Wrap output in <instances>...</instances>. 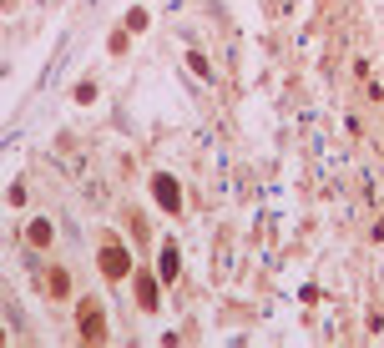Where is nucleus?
Wrapping results in <instances>:
<instances>
[{"label": "nucleus", "instance_id": "5", "mask_svg": "<svg viewBox=\"0 0 384 348\" xmlns=\"http://www.w3.org/2000/svg\"><path fill=\"white\" fill-rule=\"evenodd\" d=\"M46 288H51V298H66V293H71V278L61 273V268H51V273H46Z\"/></svg>", "mask_w": 384, "mask_h": 348}, {"label": "nucleus", "instance_id": "2", "mask_svg": "<svg viewBox=\"0 0 384 348\" xmlns=\"http://www.w3.org/2000/svg\"><path fill=\"white\" fill-rule=\"evenodd\" d=\"M81 343H106V313L96 298L81 303Z\"/></svg>", "mask_w": 384, "mask_h": 348}, {"label": "nucleus", "instance_id": "3", "mask_svg": "<svg viewBox=\"0 0 384 348\" xmlns=\"http://www.w3.org/2000/svg\"><path fill=\"white\" fill-rule=\"evenodd\" d=\"M152 197L162 202V212H182V187L172 182V177H167V172H157V177H152Z\"/></svg>", "mask_w": 384, "mask_h": 348}, {"label": "nucleus", "instance_id": "6", "mask_svg": "<svg viewBox=\"0 0 384 348\" xmlns=\"http://www.w3.org/2000/svg\"><path fill=\"white\" fill-rule=\"evenodd\" d=\"M26 237H31L36 248H46V243H51V222H46V217H36V222L26 227Z\"/></svg>", "mask_w": 384, "mask_h": 348}, {"label": "nucleus", "instance_id": "4", "mask_svg": "<svg viewBox=\"0 0 384 348\" xmlns=\"http://www.w3.org/2000/svg\"><path fill=\"white\" fill-rule=\"evenodd\" d=\"M137 303H142L147 313H152L157 303H162V293H157V278H147V273H137Z\"/></svg>", "mask_w": 384, "mask_h": 348}, {"label": "nucleus", "instance_id": "1", "mask_svg": "<svg viewBox=\"0 0 384 348\" xmlns=\"http://www.w3.org/2000/svg\"><path fill=\"white\" fill-rule=\"evenodd\" d=\"M96 268L106 273V278H126V273H132V257H126V248H121V237L117 232H106L101 237V252H96Z\"/></svg>", "mask_w": 384, "mask_h": 348}, {"label": "nucleus", "instance_id": "9", "mask_svg": "<svg viewBox=\"0 0 384 348\" xmlns=\"http://www.w3.org/2000/svg\"><path fill=\"white\" fill-rule=\"evenodd\" d=\"M126 36H132V31H117L112 40H106V46H112V56H126Z\"/></svg>", "mask_w": 384, "mask_h": 348}, {"label": "nucleus", "instance_id": "10", "mask_svg": "<svg viewBox=\"0 0 384 348\" xmlns=\"http://www.w3.org/2000/svg\"><path fill=\"white\" fill-rule=\"evenodd\" d=\"M76 101H81V106L96 101V86H91V81H81V86H76Z\"/></svg>", "mask_w": 384, "mask_h": 348}, {"label": "nucleus", "instance_id": "7", "mask_svg": "<svg viewBox=\"0 0 384 348\" xmlns=\"http://www.w3.org/2000/svg\"><path fill=\"white\" fill-rule=\"evenodd\" d=\"M177 273H182V257H177L172 243H167V248H162V278H177Z\"/></svg>", "mask_w": 384, "mask_h": 348}, {"label": "nucleus", "instance_id": "8", "mask_svg": "<svg viewBox=\"0 0 384 348\" xmlns=\"http://www.w3.org/2000/svg\"><path fill=\"white\" fill-rule=\"evenodd\" d=\"M126 31H147V10H142V6L126 10Z\"/></svg>", "mask_w": 384, "mask_h": 348}]
</instances>
